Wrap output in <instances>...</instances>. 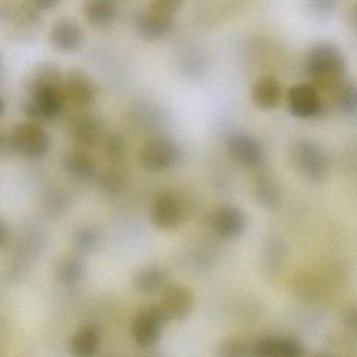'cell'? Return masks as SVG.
<instances>
[{
  "instance_id": "cell-1",
  "label": "cell",
  "mask_w": 357,
  "mask_h": 357,
  "mask_svg": "<svg viewBox=\"0 0 357 357\" xmlns=\"http://www.w3.org/2000/svg\"><path fill=\"white\" fill-rule=\"evenodd\" d=\"M305 70L315 86L333 91L344 82L346 61L342 52L331 43H317L309 50Z\"/></svg>"
},
{
  "instance_id": "cell-2",
  "label": "cell",
  "mask_w": 357,
  "mask_h": 357,
  "mask_svg": "<svg viewBox=\"0 0 357 357\" xmlns=\"http://www.w3.org/2000/svg\"><path fill=\"white\" fill-rule=\"evenodd\" d=\"M26 91L30 99L24 102L22 110L31 121L47 122L60 116L66 101L63 85H40Z\"/></svg>"
},
{
  "instance_id": "cell-3",
  "label": "cell",
  "mask_w": 357,
  "mask_h": 357,
  "mask_svg": "<svg viewBox=\"0 0 357 357\" xmlns=\"http://www.w3.org/2000/svg\"><path fill=\"white\" fill-rule=\"evenodd\" d=\"M168 321L160 304L142 307L131 325L133 340L142 348L155 346L162 337V330Z\"/></svg>"
},
{
  "instance_id": "cell-4",
  "label": "cell",
  "mask_w": 357,
  "mask_h": 357,
  "mask_svg": "<svg viewBox=\"0 0 357 357\" xmlns=\"http://www.w3.org/2000/svg\"><path fill=\"white\" fill-rule=\"evenodd\" d=\"M12 150L26 158H40L49 151V133L36 122L16 125L8 135Z\"/></svg>"
},
{
  "instance_id": "cell-5",
  "label": "cell",
  "mask_w": 357,
  "mask_h": 357,
  "mask_svg": "<svg viewBox=\"0 0 357 357\" xmlns=\"http://www.w3.org/2000/svg\"><path fill=\"white\" fill-rule=\"evenodd\" d=\"M181 151L174 142L164 137H152L139 150V162L150 172H162L174 166Z\"/></svg>"
},
{
  "instance_id": "cell-6",
  "label": "cell",
  "mask_w": 357,
  "mask_h": 357,
  "mask_svg": "<svg viewBox=\"0 0 357 357\" xmlns=\"http://www.w3.org/2000/svg\"><path fill=\"white\" fill-rule=\"evenodd\" d=\"M292 162L298 170L312 181L325 178L329 169L327 156L317 144L310 141H298L291 150Z\"/></svg>"
},
{
  "instance_id": "cell-7",
  "label": "cell",
  "mask_w": 357,
  "mask_h": 357,
  "mask_svg": "<svg viewBox=\"0 0 357 357\" xmlns=\"http://www.w3.org/2000/svg\"><path fill=\"white\" fill-rule=\"evenodd\" d=\"M185 206L174 192L164 191L154 197L150 208L152 222L160 229H174L185 218Z\"/></svg>"
},
{
  "instance_id": "cell-8",
  "label": "cell",
  "mask_w": 357,
  "mask_h": 357,
  "mask_svg": "<svg viewBox=\"0 0 357 357\" xmlns=\"http://www.w3.org/2000/svg\"><path fill=\"white\" fill-rule=\"evenodd\" d=\"M174 14L150 5L137 18V31L146 40L165 38L174 28Z\"/></svg>"
},
{
  "instance_id": "cell-9",
  "label": "cell",
  "mask_w": 357,
  "mask_h": 357,
  "mask_svg": "<svg viewBox=\"0 0 357 357\" xmlns=\"http://www.w3.org/2000/svg\"><path fill=\"white\" fill-rule=\"evenodd\" d=\"M160 305L169 321H183L193 309V294L187 286L172 284L162 289Z\"/></svg>"
},
{
  "instance_id": "cell-10",
  "label": "cell",
  "mask_w": 357,
  "mask_h": 357,
  "mask_svg": "<svg viewBox=\"0 0 357 357\" xmlns=\"http://www.w3.org/2000/svg\"><path fill=\"white\" fill-rule=\"evenodd\" d=\"M288 108L296 118L308 119L319 116L321 101L315 87L305 83L294 85L288 91Z\"/></svg>"
},
{
  "instance_id": "cell-11",
  "label": "cell",
  "mask_w": 357,
  "mask_h": 357,
  "mask_svg": "<svg viewBox=\"0 0 357 357\" xmlns=\"http://www.w3.org/2000/svg\"><path fill=\"white\" fill-rule=\"evenodd\" d=\"M63 89L66 101L77 107L91 105L97 95L93 80L80 70H70L64 76Z\"/></svg>"
},
{
  "instance_id": "cell-12",
  "label": "cell",
  "mask_w": 357,
  "mask_h": 357,
  "mask_svg": "<svg viewBox=\"0 0 357 357\" xmlns=\"http://www.w3.org/2000/svg\"><path fill=\"white\" fill-rule=\"evenodd\" d=\"M229 155L248 167H256L264 160V150L261 144L254 137L243 133L231 135L227 142Z\"/></svg>"
},
{
  "instance_id": "cell-13",
  "label": "cell",
  "mask_w": 357,
  "mask_h": 357,
  "mask_svg": "<svg viewBox=\"0 0 357 357\" xmlns=\"http://www.w3.org/2000/svg\"><path fill=\"white\" fill-rule=\"evenodd\" d=\"M254 355L269 357H294L304 354V347L288 336H262L252 344Z\"/></svg>"
},
{
  "instance_id": "cell-14",
  "label": "cell",
  "mask_w": 357,
  "mask_h": 357,
  "mask_svg": "<svg viewBox=\"0 0 357 357\" xmlns=\"http://www.w3.org/2000/svg\"><path fill=\"white\" fill-rule=\"evenodd\" d=\"M70 133L75 143L80 147H93L103 137L104 127L97 116L89 114H79L70 122Z\"/></svg>"
},
{
  "instance_id": "cell-15",
  "label": "cell",
  "mask_w": 357,
  "mask_h": 357,
  "mask_svg": "<svg viewBox=\"0 0 357 357\" xmlns=\"http://www.w3.org/2000/svg\"><path fill=\"white\" fill-rule=\"evenodd\" d=\"M212 225L217 235L225 239H236L245 229L243 212L236 206H225L217 208L212 216Z\"/></svg>"
},
{
  "instance_id": "cell-16",
  "label": "cell",
  "mask_w": 357,
  "mask_h": 357,
  "mask_svg": "<svg viewBox=\"0 0 357 357\" xmlns=\"http://www.w3.org/2000/svg\"><path fill=\"white\" fill-rule=\"evenodd\" d=\"M50 43L56 51L61 53L78 51L83 43L82 30L72 20H58L50 33Z\"/></svg>"
},
{
  "instance_id": "cell-17",
  "label": "cell",
  "mask_w": 357,
  "mask_h": 357,
  "mask_svg": "<svg viewBox=\"0 0 357 357\" xmlns=\"http://www.w3.org/2000/svg\"><path fill=\"white\" fill-rule=\"evenodd\" d=\"M62 166L70 177L79 181H91L98 171L95 158L82 150H73L64 154Z\"/></svg>"
},
{
  "instance_id": "cell-18",
  "label": "cell",
  "mask_w": 357,
  "mask_h": 357,
  "mask_svg": "<svg viewBox=\"0 0 357 357\" xmlns=\"http://www.w3.org/2000/svg\"><path fill=\"white\" fill-rule=\"evenodd\" d=\"M281 85L273 77H262L252 86V102L261 109H275L281 103Z\"/></svg>"
},
{
  "instance_id": "cell-19",
  "label": "cell",
  "mask_w": 357,
  "mask_h": 357,
  "mask_svg": "<svg viewBox=\"0 0 357 357\" xmlns=\"http://www.w3.org/2000/svg\"><path fill=\"white\" fill-rule=\"evenodd\" d=\"M101 344V335L99 329L95 325H83L79 328L72 340L70 348L76 356L87 357L95 355Z\"/></svg>"
},
{
  "instance_id": "cell-20",
  "label": "cell",
  "mask_w": 357,
  "mask_h": 357,
  "mask_svg": "<svg viewBox=\"0 0 357 357\" xmlns=\"http://www.w3.org/2000/svg\"><path fill=\"white\" fill-rule=\"evenodd\" d=\"M84 275L82 261L75 256H66L58 259L54 266L56 281L64 287L72 288L78 285Z\"/></svg>"
},
{
  "instance_id": "cell-21",
  "label": "cell",
  "mask_w": 357,
  "mask_h": 357,
  "mask_svg": "<svg viewBox=\"0 0 357 357\" xmlns=\"http://www.w3.org/2000/svg\"><path fill=\"white\" fill-rule=\"evenodd\" d=\"M118 7L114 0H89L85 6V17L91 26L104 28L116 20Z\"/></svg>"
},
{
  "instance_id": "cell-22",
  "label": "cell",
  "mask_w": 357,
  "mask_h": 357,
  "mask_svg": "<svg viewBox=\"0 0 357 357\" xmlns=\"http://www.w3.org/2000/svg\"><path fill=\"white\" fill-rule=\"evenodd\" d=\"M167 273L158 267H146L135 273L132 284L137 292L153 294L166 287Z\"/></svg>"
},
{
  "instance_id": "cell-23",
  "label": "cell",
  "mask_w": 357,
  "mask_h": 357,
  "mask_svg": "<svg viewBox=\"0 0 357 357\" xmlns=\"http://www.w3.org/2000/svg\"><path fill=\"white\" fill-rule=\"evenodd\" d=\"M255 196L261 206L266 208H278L281 202V193L275 181L269 175H260L255 181Z\"/></svg>"
},
{
  "instance_id": "cell-24",
  "label": "cell",
  "mask_w": 357,
  "mask_h": 357,
  "mask_svg": "<svg viewBox=\"0 0 357 357\" xmlns=\"http://www.w3.org/2000/svg\"><path fill=\"white\" fill-rule=\"evenodd\" d=\"M64 76L60 68L54 63L43 62L33 68L26 81V89L40 85H63Z\"/></svg>"
},
{
  "instance_id": "cell-25",
  "label": "cell",
  "mask_w": 357,
  "mask_h": 357,
  "mask_svg": "<svg viewBox=\"0 0 357 357\" xmlns=\"http://www.w3.org/2000/svg\"><path fill=\"white\" fill-rule=\"evenodd\" d=\"M333 101L336 107L344 114L357 112V85L354 83H340L333 91Z\"/></svg>"
},
{
  "instance_id": "cell-26",
  "label": "cell",
  "mask_w": 357,
  "mask_h": 357,
  "mask_svg": "<svg viewBox=\"0 0 357 357\" xmlns=\"http://www.w3.org/2000/svg\"><path fill=\"white\" fill-rule=\"evenodd\" d=\"M104 153L112 162H122L127 154L126 142L120 135H110L104 142Z\"/></svg>"
},
{
  "instance_id": "cell-27",
  "label": "cell",
  "mask_w": 357,
  "mask_h": 357,
  "mask_svg": "<svg viewBox=\"0 0 357 357\" xmlns=\"http://www.w3.org/2000/svg\"><path fill=\"white\" fill-rule=\"evenodd\" d=\"M125 179L119 171H106L100 178V188L108 196H116L124 189Z\"/></svg>"
},
{
  "instance_id": "cell-28",
  "label": "cell",
  "mask_w": 357,
  "mask_h": 357,
  "mask_svg": "<svg viewBox=\"0 0 357 357\" xmlns=\"http://www.w3.org/2000/svg\"><path fill=\"white\" fill-rule=\"evenodd\" d=\"M254 354L252 344L240 338H229L220 346V355L227 357H241Z\"/></svg>"
},
{
  "instance_id": "cell-29",
  "label": "cell",
  "mask_w": 357,
  "mask_h": 357,
  "mask_svg": "<svg viewBox=\"0 0 357 357\" xmlns=\"http://www.w3.org/2000/svg\"><path fill=\"white\" fill-rule=\"evenodd\" d=\"M98 242V234L89 227H81L74 233V243L78 250L86 252L95 248Z\"/></svg>"
},
{
  "instance_id": "cell-30",
  "label": "cell",
  "mask_w": 357,
  "mask_h": 357,
  "mask_svg": "<svg viewBox=\"0 0 357 357\" xmlns=\"http://www.w3.org/2000/svg\"><path fill=\"white\" fill-rule=\"evenodd\" d=\"M185 0H151L150 5L164 11L174 14L181 9Z\"/></svg>"
},
{
  "instance_id": "cell-31",
  "label": "cell",
  "mask_w": 357,
  "mask_h": 357,
  "mask_svg": "<svg viewBox=\"0 0 357 357\" xmlns=\"http://www.w3.org/2000/svg\"><path fill=\"white\" fill-rule=\"evenodd\" d=\"M311 5L317 11L324 12L330 11L335 5L336 0H310Z\"/></svg>"
},
{
  "instance_id": "cell-32",
  "label": "cell",
  "mask_w": 357,
  "mask_h": 357,
  "mask_svg": "<svg viewBox=\"0 0 357 357\" xmlns=\"http://www.w3.org/2000/svg\"><path fill=\"white\" fill-rule=\"evenodd\" d=\"M344 324L351 332L357 334V310L351 311L346 315Z\"/></svg>"
},
{
  "instance_id": "cell-33",
  "label": "cell",
  "mask_w": 357,
  "mask_h": 357,
  "mask_svg": "<svg viewBox=\"0 0 357 357\" xmlns=\"http://www.w3.org/2000/svg\"><path fill=\"white\" fill-rule=\"evenodd\" d=\"M38 10H51L55 8L61 0H33Z\"/></svg>"
},
{
  "instance_id": "cell-34",
  "label": "cell",
  "mask_w": 357,
  "mask_h": 357,
  "mask_svg": "<svg viewBox=\"0 0 357 357\" xmlns=\"http://www.w3.org/2000/svg\"><path fill=\"white\" fill-rule=\"evenodd\" d=\"M349 20H350L351 26H352L357 32V3H355L353 7L351 8L350 14H349Z\"/></svg>"
}]
</instances>
